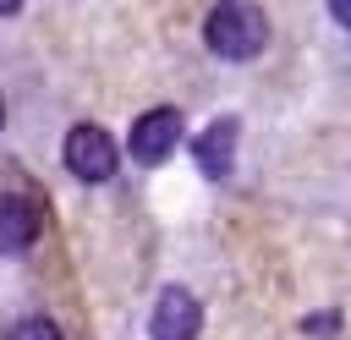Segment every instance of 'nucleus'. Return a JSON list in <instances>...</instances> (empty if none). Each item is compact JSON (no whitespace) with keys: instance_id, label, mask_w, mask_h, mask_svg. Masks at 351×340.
Wrapping results in <instances>:
<instances>
[{"instance_id":"f257e3e1","label":"nucleus","mask_w":351,"mask_h":340,"mask_svg":"<svg viewBox=\"0 0 351 340\" xmlns=\"http://www.w3.org/2000/svg\"><path fill=\"white\" fill-rule=\"evenodd\" d=\"M203 44L219 55V60H252L263 44H269V16L258 5H241V0H225L208 11L203 22Z\"/></svg>"},{"instance_id":"20e7f679","label":"nucleus","mask_w":351,"mask_h":340,"mask_svg":"<svg viewBox=\"0 0 351 340\" xmlns=\"http://www.w3.org/2000/svg\"><path fill=\"white\" fill-rule=\"evenodd\" d=\"M203 329V307L186 285H165L159 302H154V318H148V335L154 340H197Z\"/></svg>"},{"instance_id":"39448f33","label":"nucleus","mask_w":351,"mask_h":340,"mask_svg":"<svg viewBox=\"0 0 351 340\" xmlns=\"http://www.w3.org/2000/svg\"><path fill=\"white\" fill-rule=\"evenodd\" d=\"M236 115H219L197 143H192V154H197V170L203 175H230V165H236Z\"/></svg>"},{"instance_id":"9d476101","label":"nucleus","mask_w":351,"mask_h":340,"mask_svg":"<svg viewBox=\"0 0 351 340\" xmlns=\"http://www.w3.org/2000/svg\"><path fill=\"white\" fill-rule=\"evenodd\" d=\"M0 16H16V5H11V0H0Z\"/></svg>"},{"instance_id":"f03ea898","label":"nucleus","mask_w":351,"mask_h":340,"mask_svg":"<svg viewBox=\"0 0 351 340\" xmlns=\"http://www.w3.org/2000/svg\"><path fill=\"white\" fill-rule=\"evenodd\" d=\"M66 170L77 175V181H110L115 175V165H121V154H115V137L104 132V126H71L66 132Z\"/></svg>"},{"instance_id":"9b49d317","label":"nucleus","mask_w":351,"mask_h":340,"mask_svg":"<svg viewBox=\"0 0 351 340\" xmlns=\"http://www.w3.org/2000/svg\"><path fill=\"white\" fill-rule=\"evenodd\" d=\"M0 126H5V104H0Z\"/></svg>"},{"instance_id":"1a4fd4ad","label":"nucleus","mask_w":351,"mask_h":340,"mask_svg":"<svg viewBox=\"0 0 351 340\" xmlns=\"http://www.w3.org/2000/svg\"><path fill=\"white\" fill-rule=\"evenodd\" d=\"M329 16H335L340 27H351V0H329Z\"/></svg>"},{"instance_id":"0eeeda50","label":"nucleus","mask_w":351,"mask_h":340,"mask_svg":"<svg viewBox=\"0 0 351 340\" xmlns=\"http://www.w3.org/2000/svg\"><path fill=\"white\" fill-rule=\"evenodd\" d=\"M11 340H60V329H55L49 318H22V324L11 329Z\"/></svg>"},{"instance_id":"7ed1b4c3","label":"nucleus","mask_w":351,"mask_h":340,"mask_svg":"<svg viewBox=\"0 0 351 340\" xmlns=\"http://www.w3.org/2000/svg\"><path fill=\"white\" fill-rule=\"evenodd\" d=\"M181 110H170V104H159V110H148V115H137L132 121V159L137 165H159V159H170L176 154V143H181Z\"/></svg>"},{"instance_id":"6e6552de","label":"nucleus","mask_w":351,"mask_h":340,"mask_svg":"<svg viewBox=\"0 0 351 340\" xmlns=\"http://www.w3.org/2000/svg\"><path fill=\"white\" fill-rule=\"evenodd\" d=\"M335 324H340L335 313H318V318H302V329H307V335H318V340H324V335H329Z\"/></svg>"},{"instance_id":"423d86ee","label":"nucleus","mask_w":351,"mask_h":340,"mask_svg":"<svg viewBox=\"0 0 351 340\" xmlns=\"http://www.w3.org/2000/svg\"><path fill=\"white\" fill-rule=\"evenodd\" d=\"M38 236V208L16 192H0V252H27Z\"/></svg>"}]
</instances>
